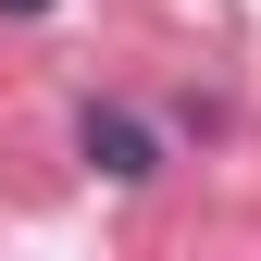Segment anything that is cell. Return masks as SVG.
Segmentation results:
<instances>
[{"label":"cell","mask_w":261,"mask_h":261,"mask_svg":"<svg viewBox=\"0 0 261 261\" xmlns=\"http://www.w3.org/2000/svg\"><path fill=\"white\" fill-rule=\"evenodd\" d=\"M75 162H87V174H112V187H149V174H162V137H149L137 112L87 100V112H75Z\"/></svg>","instance_id":"1"},{"label":"cell","mask_w":261,"mask_h":261,"mask_svg":"<svg viewBox=\"0 0 261 261\" xmlns=\"http://www.w3.org/2000/svg\"><path fill=\"white\" fill-rule=\"evenodd\" d=\"M0 13H13V25H38V13H62V0H0Z\"/></svg>","instance_id":"2"}]
</instances>
